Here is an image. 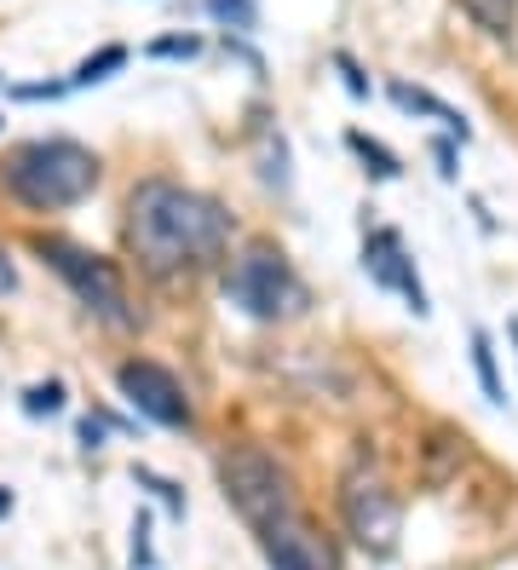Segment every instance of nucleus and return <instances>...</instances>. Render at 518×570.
Here are the masks:
<instances>
[{
	"mask_svg": "<svg viewBox=\"0 0 518 570\" xmlns=\"http://www.w3.org/2000/svg\"><path fill=\"white\" fill-rule=\"evenodd\" d=\"M231 237V214L202 190L150 179L133 190L127 203V248L138 254L150 277H173V272H196L202 259H214Z\"/></svg>",
	"mask_w": 518,
	"mask_h": 570,
	"instance_id": "f257e3e1",
	"label": "nucleus"
},
{
	"mask_svg": "<svg viewBox=\"0 0 518 570\" xmlns=\"http://www.w3.org/2000/svg\"><path fill=\"white\" fill-rule=\"evenodd\" d=\"M92 185H98V156L76 139H35L7 161V190L35 214L76 208Z\"/></svg>",
	"mask_w": 518,
	"mask_h": 570,
	"instance_id": "f03ea898",
	"label": "nucleus"
},
{
	"mask_svg": "<svg viewBox=\"0 0 518 570\" xmlns=\"http://www.w3.org/2000/svg\"><path fill=\"white\" fill-rule=\"evenodd\" d=\"M225 294H231V306H242L254 323H283V317L305 312V283L294 277V265L271 243H254L231 259Z\"/></svg>",
	"mask_w": 518,
	"mask_h": 570,
	"instance_id": "7ed1b4c3",
	"label": "nucleus"
},
{
	"mask_svg": "<svg viewBox=\"0 0 518 570\" xmlns=\"http://www.w3.org/2000/svg\"><path fill=\"white\" fill-rule=\"evenodd\" d=\"M219 479H225V495H231V508L248 519L254 530H271L276 519H289L294 513V495H289V479H283V466H276L265 450L254 444H242L225 455L219 466Z\"/></svg>",
	"mask_w": 518,
	"mask_h": 570,
	"instance_id": "20e7f679",
	"label": "nucleus"
},
{
	"mask_svg": "<svg viewBox=\"0 0 518 570\" xmlns=\"http://www.w3.org/2000/svg\"><path fill=\"white\" fill-rule=\"evenodd\" d=\"M35 248H41V259L52 265V272H58L69 288H76V299H81L92 317H104L110 328H133L127 288H121V277H116L110 259H98V254H87V248H76V243H63V237H41Z\"/></svg>",
	"mask_w": 518,
	"mask_h": 570,
	"instance_id": "39448f33",
	"label": "nucleus"
},
{
	"mask_svg": "<svg viewBox=\"0 0 518 570\" xmlns=\"http://www.w3.org/2000/svg\"><path fill=\"white\" fill-rule=\"evenodd\" d=\"M340 508H345V524H352V535L369 548V553H392V542H398V524H403V513H398V501H392V490L380 484L374 473H345V490H340Z\"/></svg>",
	"mask_w": 518,
	"mask_h": 570,
	"instance_id": "423d86ee",
	"label": "nucleus"
},
{
	"mask_svg": "<svg viewBox=\"0 0 518 570\" xmlns=\"http://www.w3.org/2000/svg\"><path fill=\"white\" fill-rule=\"evenodd\" d=\"M116 386H121L127 404H133L138 415H150L156 426H190V397H185V386L173 381L162 363L127 357V363L116 368Z\"/></svg>",
	"mask_w": 518,
	"mask_h": 570,
	"instance_id": "0eeeda50",
	"label": "nucleus"
},
{
	"mask_svg": "<svg viewBox=\"0 0 518 570\" xmlns=\"http://www.w3.org/2000/svg\"><path fill=\"white\" fill-rule=\"evenodd\" d=\"M260 542H265L271 570H340V564H334V548H329L305 519H294V513L276 519L271 530H260Z\"/></svg>",
	"mask_w": 518,
	"mask_h": 570,
	"instance_id": "6e6552de",
	"label": "nucleus"
},
{
	"mask_svg": "<svg viewBox=\"0 0 518 570\" xmlns=\"http://www.w3.org/2000/svg\"><path fill=\"white\" fill-rule=\"evenodd\" d=\"M363 272H369L380 288H398V294L409 299L414 317L432 312V306H427V288H421V277H414V265H409V254H403L398 230H374V237L363 243Z\"/></svg>",
	"mask_w": 518,
	"mask_h": 570,
	"instance_id": "1a4fd4ad",
	"label": "nucleus"
},
{
	"mask_svg": "<svg viewBox=\"0 0 518 570\" xmlns=\"http://www.w3.org/2000/svg\"><path fill=\"white\" fill-rule=\"evenodd\" d=\"M392 105H398V110H409V116H432V121H443V127H449V132H456V139L467 145V116H461V110H449L443 98H432L427 87L392 81Z\"/></svg>",
	"mask_w": 518,
	"mask_h": 570,
	"instance_id": "9d476101",
	"label": "nucleus"
},
{
	"mask_svg": "<svg viewBox=\"0 0 518 570\" xmlns=\"http://www.w3.org/2000/svg\"><path fill=\"white\" fill-rule=\"evenodd\" d=\"M461 12L496 41H512V23H518V0H461Z\"/></svg>",
	"mask_w": 518,
	"mask_h": 570,
	"instance_id": "9b49d317",
	"label": "nucleus"
},
{
	"mask_svg": "<svg viewBox=\"0 0 518 570\" xmlns=\"http://www.w3.org/2000/svg\"><path fill=\"white\" fill-rule=\"evenodd\" d=\"M472 368H478L483 397H490V404H501L507 386H501V375H496V352H490V334H483V328H472Z\"/></svg>",
	"mask_w": 518,
	"mask_h": 570,
	"instance_id": "f8f14e48",
	"label": "nucleus"
},
{
	"mask_svg": "<svg viewBox=\"0 0 518 570\" xmlns=\"http://www.w3.org/2000/svg\"><path fill=\"white\" fill-rule=\"evenodd\" d=\"M352 150L369 161V174H374V179H398V156H392L387 145H374L369 132H352Z\"/></svg>",
	"mask_w": 518,
	"mask_h": 570,
	"instance_id": "ddd939ff",
	"label": "nucleus"
},
{
	"mask_svg": "<svg viewBox=\"0 0 518 570\" xmlns=\"http://www.w3.org/2000/svg\"><path fill=\"white\" fill-rule=\"evenodd\" d=\"M121 63H127V47H104V52H92V58L81 63V70H76V81H69V87H87V81H104V76H110V70H121Z\"/></svg>",
	"mask_w": 518,
	"mask_h": 570,
	"instance_id": "4468645a",
	"label": "nucleus"
},
{
	"mask_svg": "<svg viewBox=\"0 0 518 570\" xmlns=\"http://www.w3.org/2000/svg\"><path fill=\"white\" fill-rule=\"evenodd\" d=\"M63 410V381H41L23 392V415H58Z\"/></svg>",
	"mask_w": 518,
	"mask_h": 570,
	"instance_id": "2eb2a0df",
	"label": "nucleus"
},
{
	"mask_svg": "<svg viewBox=\"0 0 518 570\" xmlns=\"http://www.w3.org/2000/svg\"><path fill=\"white\" fill-rule=\"evenodd\" d=\"M207 12L225 29H254V0H207Z\"/></svg>",
	"mask_w": 518,
	"mask_h": 570,
	"instance_id": "dca6fc26",
	"label": "nucleus"
},
{
	"mask_svg": "<svg viewBox=\"0 0 518 570\" xmlns=\"http://www.w3.org/2000/svg\"><path fill=\"white\" fill-rule=\"evenodd\" d=\"M133 484H145V490H156V495L167 501V513H185V495H179V484H167V479H156L150 466H133Z\"/></svg>",
	"mask_w": 518,
	"mask_h": 570,
	"instance_id": "f3484780",
	"label": "nucleus"
},
{
	"mask_svg": "<svg viewBox=\"0 0 518 570\" xmlns=\"http://www.w3.org/2000/svg\"><path fill=\"white\" fill-rule=\"evenodd\" d=\"M202 52V41L196 36H167V41H156L150 47V58H196Z\"/></svg>",
	"mask_w": 518,
	"mask_h": 570,
	"instance_id": "a211bd4d",
	"label": "nucleus"
},
{
	"mask_svg": "<svg viewBox=\"0 0 518 570\" xmlns=\"http://www.w3.org/2000/svg\"><path fill=\"white\" fill-rule=\"evenodd\" d=\"M133 564H150V519L138 513V524H133Z\"/></svg>",
	"mask_w": 518,
	"mask_h": 570,
	"instance_id": "6ab92c4d",
	"label": "nucleus"
},
{
	"mask_svg": "<svg viewBox=\"0 0 518 570\" xmlns=\"http://www.w3.org/2000/svg\"><path fill=\"white\" fill-rule=\"evenodd\" d=\"M334 63H340V76H345V87H352V98H369V81H363V76L352 70V58H334Z\"/></svg>",
	"mask_w": 518,
	"mask_h": 570,
	"instance_id": "aec40b11",
	"label": "nucleus"
},
{
	"mask_svg": "<svg viewBox=\"0 0 518 570\" xmlns=\"http://www.w3.org/2000/svg\"><path fill=\"white\" fill-rule=\"evenodd\" d=\"M81 444H87V450H98V444H104V421H92V415L81 421Z\"/></svg>",
	"mask_w": 518,
	"mask_h": 570,
	"instance_id": "412c9836",
	"label": "nucleus"
},
{
	"mask_svg": "<svg viewBox=\"0 0 518 570\" xmlns=\"http://www.w3.org/2000/svg\"><path fill=\"white\" fill-rule=\"evenodd\" d=\"M432 156H438V174H443V179H456V150H449V145H438Z\"/></svg>",
	"mask_w": 518,
	"mask_h": 570,
	"instance_id": "4be33fe9",
	"label": "nucleus"
},
{
	"mask_svg": "<svg viewBox=\"0 0 518 570\" xmlns=\"http://www.w3.org/2000/svg\"><path fill=\"white\" fill-rule=\"evenodd\" d=\"M12 283H18V277H12V265H7V254H0V294H7Z\"/></svg>",
	"mask_w": 518,
	"mask_h": 570,
	"instance_id": "5701e85b",
	"label": "nucleus"
},
{
	"mask_svg": "<svg viewBox=\"0 0 518 570\" xmlns=\"http://www.w3.org/2000/svg\"><path fill=\"white\" fill-rule=\"evenodd\" d=\"M7 513H12V490H7V484H0V519H7Z\"/></svg>",
	"mask_w": 518,
	"mask_h": 570,
	"instance_id": "b1692460",
	"label": "nucleus"
},
{
	"mask_svg": "<svg viewBox=\"0 0 518 570\" xmlns=\"http://www.w3.org/2000/svg\"><path fill=\"white\" fill-rule=\"evenodd\" d=\"M512 346H518V317H512Z\"/></svg>",
	"mask_w": 518,
	"mask_h": 570,
	"instance_id": "393cba45",
	"label": "nucleus"
}]
</instances>
